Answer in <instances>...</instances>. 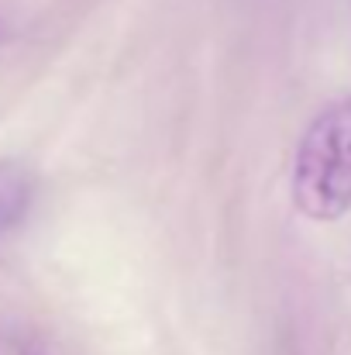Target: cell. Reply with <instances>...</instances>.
<instances>
[{
    "mask_svg": "<svg viewBox=\"0 0 351 355\" xmlns=\"http://www.w3.org/2000/svg\"><path fill=\"white\" fill-rule=\"evenodd\" d=\"M293 204L314 221H338L351 211V101L331 104L300 138Z\"/></svg>",
    "mask_w": 351,
    "mask_h": 355,
    "instance_id": "cell-1",
    "label": "cell"
},
{
    "mask_svg": "<svg viewBox=\"0 0 351 355\" xmlns=\"http://www.w3.org/2000/svg\"><path fill=\"white\" fill-rule=\"evenodd\" d=\"M35 197V180L17 162H0V232L24 221Z\"/></svg>",
    "mask_w": 351,
    "mask_h": 355,
    "instance_id": "cell-2",
    "label": "cell"
},
{
    "mask_svg": "<svg viewBox=\"0 0 351 355\" xmlns=\"http://www.w3.org/2000/svg\"><path fill=\"white\" fill-rule=\"evenodd\" d=\"M0 355H38L21 335L14 331H0Z\"/></svg>",
    "mask_w": 351,
    "mask_h": 355,
    "instance_id": "cell-3",
    "label": "cell"
}]
</instances>
